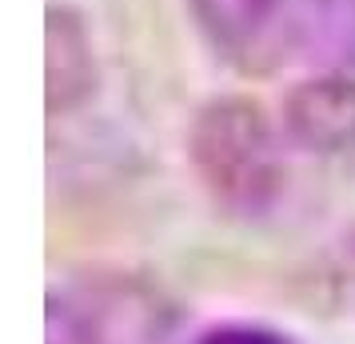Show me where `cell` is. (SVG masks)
<instances>
[{"mask_svg":"<svg viewBox=\"0 0 355 344\" xmlns=\"http://www.w3.org/2000/svg\"><path fill=\"white\" fill-rule=\"evenodd\" d=\"M288 132L256 100H211L192 129V161L216 204L268 213L288 184Z\"/></svg>","mask_w":355,"mask_h":344,"instance_id":"6da1fadb","label":"cell"},{"mask_svg":"<svg viewBox=\"0 0 355 344\" xmlns=\"http://www.w3.org/2000/svg\"><path fill=\"white\" fill-rule=\"evenodd\" d=\"M49 344H188L184 316L136 277L68 280L49 293Z\"/></svg>","mask_w":355,"mask_h":344,"instance_id":"7a4b0ae2","label":"cell"},{"mask_svg":"<svg viewBox=\"0 0 355 344\" xmlns=\"http://www.w3.org/2000/svg\"><path fill=\"white\" fill-rule=\"evenodd\" d=\"M196 28L248 76L291 65V0H188Z\"/></svg>","mask_w":355,"mask_h":344,"instance_id":"3957f363","label":"cell"},{"mask_svg":"<svg viewBox=\"0 0 355 344\" xmlns=\"http://www.w3.org/2000/svg\"><path fill=\"white\" fill-rule=\"evenodd\" d=\"M284 132L291 148L315 156H355V76L315 72L284 100Z\"/></svg>","mask_w":355,"mask_h":344,"instance_id":"277c9868","label":"cell"},{"mask_svg":"<svg viewBox=\"0 0 355 344\" xmlns=\"http://www.w3.org/2000/svg\"><path fill=\"white\" fill-rule=\"evenodd\" d=\"M291 65L355 76V0H291Z\"/></svg>","mask_w":355,"mask_h":344,"instance_id":"5b68a950","label":"cell"},{"mask_svg":"<svg viewBox=\"0 0 355 344\" xmlns=\"http://www.w3.org/2000/svg\"><path fill=\"white\" fill-rule=\"evenodd\" d=\"M44 49H49V113L76 108L92 84H96V60H92V40L84 20L68 4H49V24H44Z\"/></svg>","mask_w":355,"mask_h":344,"instance_id":"8992f818","label":"cell"},{"mask_svg":"<svg viewBox=\"0 0 355 344\" xmlns=\"http://www.w3.org/2000/svg\"><path fill=\"white\" fill-rule=\"evenodd\" d=\"M188 344H300L295 336L279 332L268 325H248V320H227V325H211L196 332Z\"/></svg>","mask_w":355,"mask_h":344,"instance_id":"52a82bcc","label":"cell"}]
</instances>
